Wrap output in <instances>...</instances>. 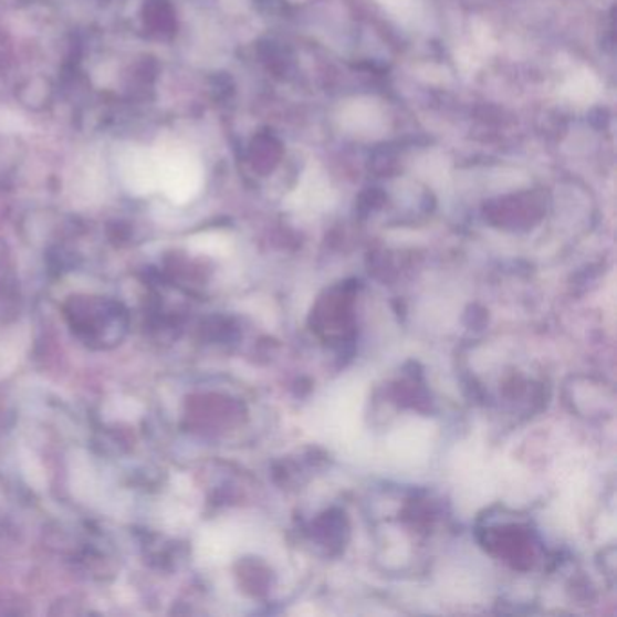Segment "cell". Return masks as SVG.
Segmentation results:
<instances>
[{
  "label": "cell",
  "mask_w": 617,
  "mask_h": 617,
  "mask_svg": "<svg viewBox=\"0 0 617 617\" xmlns=\"http://www.w3.org/2000/svg\"><path fill=\"white\" fill-rule=\"evenodd\" d=\"M391 13L398 17H406L414 11V0H380Z\"/></svg>",
  "instance_id": "52a82bcc"
},
{
  "label": "cell",
  "mask_w": 617,
  "mask_h": 617,
  "mask_svg": "<svg viewBox=\"0 0 617 617\" xmlns=\"http://www.w3.org/2000/svg\"><path fill=\"white\" fill-rule=\"evenodd\" d=\"M341 124L352 135L372 138V136L383 135L386 129V115L374 100L358 98L344 105Z\"/></svg>",
  "instance_id": "3957f363"
},
{
  "label": "cell",
  "mask_w": 617,
  "mask_h": 617,
  "mask_svg": "<svg viewBox=\"0 0 617 617\" xmlns=\"http://www.w3.org/2000/svg\"><path fill=\"white\" fill-rule=\"evenodd\" d=\"M118 169L127 189L136 195H149L158 189V159L155 149L129 147L119 156Z\"/></svg>",
  "instance_id": "7a4b0ae2"
},
{
  "label": "cell",
  "mask_w": 617,
  "mask_h": 617,
  "mask_svg": "<svg viewBox=\"0 0 617 617\" xmlns=\"http://www.w3.org/2000/svg\"><path fill=\"white\" fill-rule=\"evenodd\" d=\"M332 203V187L318 167H310L290 195L289 205L299 212H318Z\"/></svg>",
  "instance_id": "277c9868"
},
{
  "label": "cell",
  "mask_w": 617,
  "mask_h": 617,
  "mask_svg": "<svg viewBox=\"0 0 617 617\" xmlns=\"http://www.w3.org/2000/svg\"><path fill=\"white\" fill-rule=\"evenodd\" d=\"M158 187L172 201L185 203L195 198L203 185V165L187 147L164 145L156 147Z\"/></svg>",
  "instance_id": "6da1fadb"
},
{
  "label": "cell",
  "mask_w": 617,
  "mask_h": 617,
  "mask_svg": "<svg viewBox=\"0 0 617 617\" xmlns=\"http://www.w3.org/2000/svg\"><path fill=\"white\" fill-rule=\"evenodd\" d=\"M391 448L400 460L417 462L428 453L429 433L426 429L418 428V426H409V428L395 435L394 440H391Z\"/></svg>",
  "instance_id": "5b68a950"
},
{
  "label": "cell",
  "mask_w": 617,
  "mask_h": 617,
  "mask_svg": "<svg viewBox=\"0 0 617 617\" xmlns=\"http://www.w3.org/2000/svg\"><path fill=\"white\" fill-rule=\"evenodd\" d=\"M599 91L602 85L596 75L588 70H579L568 76L567 82L563 84L562 93L573 104L587 105L593 104L599 96Z\"/></svg>",
  "instance_id": "8992f818"
}]
</instances>
